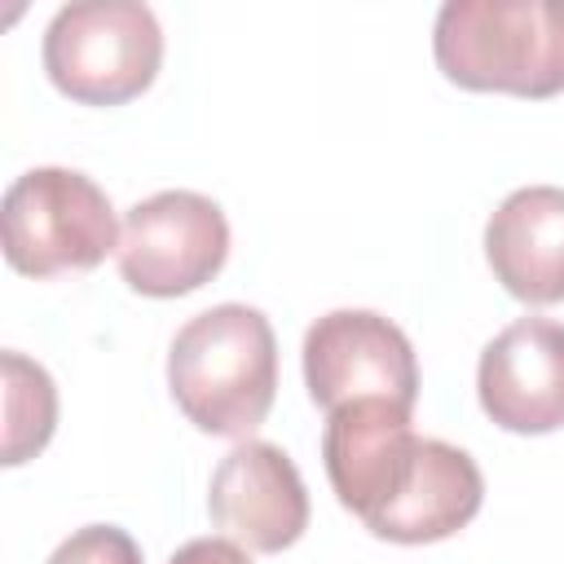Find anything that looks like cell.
Instances as JSON below:
<instances>
[{
    "mask_svg": "<svg viewBox=\"0 0 564 564\" xmlns=\"http://www.w3.org/2000/svg\"><path fill=\"white\" fill-rule=\"evenodd\" d=\"M167 388L207 436L247 441L278 397V339L260 308L216 304L189 317L167 352Z\"/></svg>",
    "mask_w": 564,
    "mask_h": 564,
    "instance_id": "cell-1",
    "label": "cell"
},
{
    "mask_svg": "<svg viewBox=\"0 0 564 564\" xmlns=\"http://www.w3.org/2000/svg\"><path fill=\"white\" fill-rule=\"evenodd\" d=\"M432 53L449 84L471 93H564V0H445Z\"/></svg>",
    "mask_w": 564,
    "mask_h": 564,
    "instance_id": "cell-2",
    "label": "cell"
},
{
    "mask_svg": "<svg viewBox=\"0 0 564 564\" xmlns=\"http://www.w3.org/2000/svg\"><path fill=\"white\" fill-rule=\"evenodd\" d=\"M163 66V31L141 0L62 4L44 26V70L79 106H123Z\"/></svg>",
    "mask_w": 564,
    "mask_h": 564,
    "instance_id": "cell-3",
    "label": "cell"
},
{
    "mask_svg": "<svg viewBox=\"0 0 564 564\" xmlns=\"http://www.w3.org/2000/svg\"><path fill=\"white\" fill-rule=\"evenodd\" d=\"M4 260L26 278L66 269H97L119 251V220L110 194L75 167H31L0 203Z\"/></svg>",
    "mask_w": 564,
    "mask_h": 564,
    "instance_id": "cell-4",
    "label": "cell"
},
{
    "mask_svg": "<svg viewBox=\"0 0 564 564\" xmlns=\"http://www.w3.org/2000/svg\"><path fill=\"white\" fill-rule=\"evenodd\" d=\"M119 273L137 295L176 300L212 282L229 260V220L220 203L194 189H159L128 207L119 234Z\"/></svg>",
    "mask_w": 564,
    "mask_h": 564,
    "instance_id": "cell-5",
    "label": "cell"
},
{
    "mask_svg": "<svg viewBox=\"0 0 564 564\" xmlns=\"http://www.w3.org/2000/svg\"><path fill=\"white\" fill-rule=\"evenodd\" d=\"M304 383L326 414L348 401H419V357L397 322L375 308H335L304 330Z\"/></svg>",
    "mask_w": 564,
    "mask_h": 564,
    "instance_id": "cell-6",
    "label": "cell"
},
{
    "mask_svg": "<svg viewBox=\"0 0 564 564\" xmlns=\"http://www.w3.org/2000/svg\"><path fill=\"white\" fill-rule=\"evenodd\" d=\"M207 511L242 551L278 555L308 529V489L286 449L269 441H238L212 471Z\"/></svg>",
    "mask_w": 564,
    "mask_h": 564,
    "instance_id": "cell-7",
    "label": "cell"
},
{
    "mask_svg": "<svg viewBox=\"0 0 564 564\" xmlns=\"http://www.w3.org/2000/svg\"><path fill=\"white\" fill-rule=\"evenodd\" d=\"M419 441L423 436L414 432L410 410L397 401H348L330 410L322 432V463L339 507L370 524L405 485Z\"/></svg>",
    "mask_w": 564,
    "mask_h": 564,
    "instance_id": "cell-8",
    "label": "cell"
},
{
    "mask_svg": "<svg viewBox=\"0 0 564 564\" xmlns=\"http://www.w3.org/2000/svg\"><path fill=\"white\" fill-rule=\"evenodd\" d=\"M480 410L520 436L564 427V322L520 317L498 330L476 366Z\"/></svg>",
    "mask_w": 564,
    "mask_h": 564,
    "instance_id": "cell-9",
    "label": "cell"
},
{
    "mask_svg": "<svg viewBox=\"0 0 564 564\" xmlns=\"http://www.w3.org/2000/svg\"><path fill=\"white\" fill-rule=\"evenodd\" d=\"M485 260L507 295L524 304L564 300V189L524 185L485 225Z\"/></svg>",
    "mask_w": 564,
    "mask_h": 564,
    "instance_id": "cell-10",
    "label": "cell"
},
{
    "mask_svg": "<svg viewBox=\"0 0 564 564\" xmlns=\"http://www.w3.org/2000/svg\"><path fill=\"white\" fill-rule=\"evenodd\" d=\"M480 502H485V476L476 458L449 441L423 436L405 485L366 529L383 542L423 546V542H441L467 529Z\"/></svg>",
    "mask_w": 564,
    "mask_h": 564,
    "instance_id": "cell-11",
    "label": "cell"
},
{
    "mask_svg": "<svg viewBox=\"0 0 564 564\" xmlns=\"http://www.w3.org/2000/svg\"><path fill=\"white\" fill-rule=\"evenodd\" d=\"M4 467L40 454L57 427V388L48 370L22 352H4Z\"/></svg>",
    "mask_w": 564,
    "mask_h": 564,
    "instance_id": "cell-12",
    "label": "cell"
},
{
    "mask_svg": "<svg viewBox=\"0 0 564 564\" xmlns=\"http://www.w3.org/2000/svg\"><path fill=\"white\" fill-rule=\"evenodd\" d=\"M44 564H141V546L119 524H84Z\"/></svg>",
    "mask_w": 564,
    "mask_h": 564,
    "instance_id": "cell-13",
    "label": "cell"
},
{
    "mask_svg": "<svg viewBox=\"0 0 564 564\" xmlns=\"http://www.w3.org/2000/svg\"><path fill=\"white\" fill-rule=\"evenodd\" d=\"M167 564H251V560H247V551H242L238 542H229V538H194V542H185Z\"/></svg>",
    "mask_w": 564,
    "mask_h": 564,
    "instance_id": "cell-14",
    "label": "cell"
}]
</instances>
